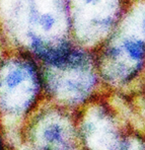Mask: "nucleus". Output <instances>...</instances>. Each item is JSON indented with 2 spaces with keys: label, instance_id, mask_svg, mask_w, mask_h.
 Instances as JSON below:
<instances>
[{
  "label": "nucleus",
  "instance_id": "5",
  "mask_svg": "<svg viewBox=\"0 0 145 150\" xmlns=\"http://www.w3.org/2000/svg\"><path fill=\"white\" fill-rule=\"evenodd\" d=\"M142 30H143V33H144V35H145V16H144V18H143V21H142Z\"/></svg>",
  "mask_w": 145,
  "mask_h": 150
},
{
  "label": "nucleus",
  "instance_id": "1",
  "mask_svg": "<svg viewBox=\"0 0 145 150\" xmlns=\"http://www.w3.org/2000/svg\"><path fill=\"white\" fill-rule=\"evenodd\" d=\"M68 0H0V38L28 54L41 44L67 41Z\"/></svg>",
  "mask_w": 145,
  "mask_h": 150
},
{
  "label": "nucleus",
  "instance_id": "4",
  "mask_svg": "<svg viewBox=\"0 0 145 150\" xmlns=\"http://www.w3.org/2000/svg\"><path fill=\"white\" fill-rule=\"evenodd\" d=\"M42 131V138L46 143L55 144V143H61L63 140V131L60 125L56 123L48 124L44 126Z\"/></svg>",
  "mask_w": 145,
  "mask_h": 150
},
{
  "label": "nucleus",
  "instance_id": "2",
  "mask_svg": "<svg viewBox=\"0 0 145 150\" xmlns=\"http://www.w3.org/2000/svg\"><path fill=\"white\" fill-rule=\"evenodd\" d=\"M0 60V108L11 112L32 109L43 94L38 62L25 53L10 51Z\"/></svg>",
  "mask_w": 145,
  "mask_h": 150
},
{
  "label": "nucleus",
  "instance_id": "3",
  "mask_svg": "<svg viewBox=\"0 0 145 150\" xmlns=\"http://www.w3.org/2000/svg\"><path fill=\"white\" fill-rule=\"evenodd\" d=\"M123 47L134 60H141L145 56V43L141 40L128 38L123 42Z\"/></svg>",
  "mask_w": 145,
  "mask_h": 150
}]
</instances>
